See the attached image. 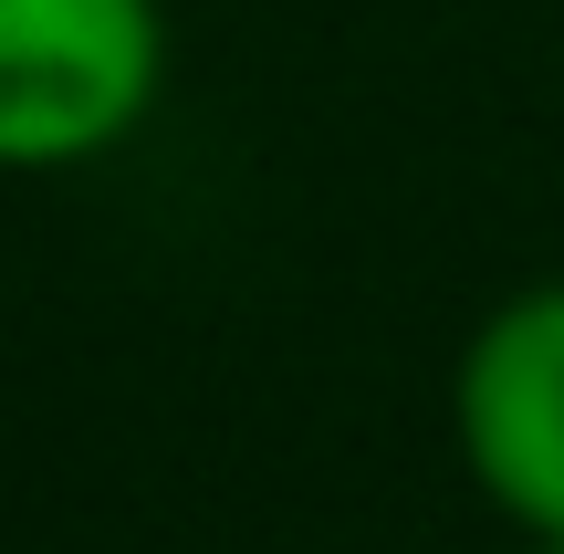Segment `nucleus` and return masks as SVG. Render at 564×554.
Here are the masks:
<instances>
[{
  "label": "nucleus",
  "mask_w": 564,
  "mask_h": 554,
  "mask_svg": "<svg viewBox=\"0 0 564 554\" xmlns=\"http://www.w3.org/2000/svg\"><path fill=\"white\" fill-rule=\"evenodd\" d=\"M167 95L158 0H0V178L95 167Z\"/></svg>",
  "instance_id": "f257e3e1"
},
{
  "label": "nucleus",
  "mask_w": 564,
  "mask_h": 554,
  "mask_svg": "<svg viewBox=\"0 0 564 554\" xmlns=\"http://www.w3.org/2000/svg\"><path fill=\"white\" fill-rule=\"evenodd\" d=\"M449 439L512 534H564V272L470 325L449 367Z\"/></svg>",
  "instance_id": "f03ea898"
},
{
  "label": "nucleus",
  "mask_w": 564,
  "mask_h": 554,
  "mask_svg": "<svg viewBox=\"0 0 564 554\" xmlns=\"http://www.w3.org/2000/svg\"><path fill=\"white\" fill-rule=\"evenodd\" d=\"M523 554H564V534H523Z\"/></svg>",
  "instance_id": "7ed1b4c3"
}]
</instances>
